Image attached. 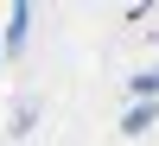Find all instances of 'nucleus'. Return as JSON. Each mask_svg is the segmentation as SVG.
<instances>
[{"instance_id":"nucleus-3","label":"nucleus","mask_w":159,"mask_h":146,"mask_svg":"<svg viewBox=\"0 0 159 146\" xmlns=\"http://www.w3.org/2000/svg\"><path fill=\"white\" fill-rule=\"evenodd\" d=\"M127 95L134 102H159V70H134L127 76Z\"/></svg>"},{"instance_id":"nucleus-2","label":"nucleus","mask_w":159,"mask_h":146,"mask_svg":"<svg viewBox=\"0 0 159 146\" xmlns=\"http://www.w3.org/2000/svg\"><path fill=\"white\" fill-rule=\"evenodd\" d=\"M153 121H159V102H134V108L121 114V134H147Z\"/></svg>"},{"instance_id":"nucleus-1","label":"nucleus","mask_w":159,"mask_h":146,"mask_svg":"<svg viewBox=\"0 0 159 146\" xmlns=\"http://www.w3.org/2000/svg\"><path fill=\"white\" fill-rule=\"evenodd\" d=\"M25 32H32V7H13L7 13V32H0V57H19V51H25Z\"/></svg>"}]
</instances>
